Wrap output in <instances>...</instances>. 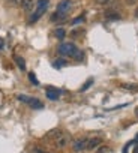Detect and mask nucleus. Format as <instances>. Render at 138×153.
Returning <instances> with one entry per match:
<instances>
[{"mask_svg":"<svg viewBox=\"0 0 138 153\" xmlns=\"http://www.w3.org/2000/svg\"><path fill=\"white\" fill-rule=\"evenodd\" d=\"M54 141H56V146L59 147V149H65L66 146H68V143H69V137L66 135V134H59L56 138H54Z\"/></svg>","mask_w":138,"mask_h":153,"instance_id":"4","label":"nucleus"},{"mask_svg":"<svg viewBox=\"0 0 138 153\" xmlns=\"http://www.w3.org/2000/svg\"><path fill=\"white\" fill-rule=\"evenodd\" d=\"M95 3H96V5H107L108 0H95Z\"/></svg>","mask_w":138,"mask_h":153,"instance_id":"21","label":"nucleus"},{"mask_svg":"<svg viewBox=\"0 0 138 153\" xmlns=\"http://www.w3.org/2000/svg\"><path fill=\"white\" fill-rule=\"evenodd\" d=\"M66 65V60L65 59H59V60H56L54 63H53V66L56 68V69H60V68H63Z\"/></svg>","mask_w":138,"mask_h":153,"instance_id":"14","label":"nucleus"},{"mask_svg":"<svg viewBox=\"0 0 138 153\" xmlns=\"http://www.w3.org/2000/svg\"><path fill=\"white\" fill-rule=\"evenodd\" d=\"M122 89H126V90H131V92H138L137 84H122Z\"/></svg>","mask_w":138,"mask_h":153,"instance_id":"15","label":"nucleus"},{"mask_svg":"<svg viewBox=\"0 0 138 153\" xmlns=\"http://www.w3.org/2000/svg\"><path fill=\"white\" fill-rule=\"evenodd\" d=\"M21 6H23L24 11H32L35 8V0H23Z\"/></svg>","mask_w":138,"mask_h":153,"instance_id":"9","label":"nucleus"},{"mask_svg":"<svg viewBox=\"0 0 138 153\" xmlns=\"http://www.w3.org/2000/svg\"><path fill=\"white\" fill-rule=\"evenodd\" d=\"M84 20H86V18H84V15H80L78 18H75V20H72V24L75 26V24H80V23H84Z\"/></svg>","mask_w":138,"mask_h":153,"instance_id":"19","label":"nucleus"},{"mask_svg":"<svg viewBox=\"0 0 138 153\" xmlns=\"http://www.w3.org/2000/svg\"><path fill=\"white\" fill-rule=\"evenodd\" d=\"M92 84H93V78H90V80H87V81H86V83H84V84L81 86V89H80V92H86V90H87V89H89V87H90Z\"/></svg>","mask_w":138,"mask_h":153,"instance_id":"17","label":"nucleus"},{"mask_svg":"<svg viewBox=\"0 0 138 153\" xmlns=\"http://www.w3.org/2000/svg\"><path fill=\"white\" fill-rule=\"evenodd\" d=\"M135 143H138V134H137V137H135Z\"/></svg>","mask_w":138,"mask_h":153,"instance_id":"27","label":"nucleus"},{"mask_svg":"<svg viewBox=\"0 0 138 153\" xmlns=\"http://www.w3.org/2000/svg\"><path fill=\"white\" fill-rule=\"evenodd\" d=\"M60 93H62V90L54 89V87H48L47 92H45V95H47V98H48L50 101H57V99L60 98Z\"/></svg>","mask_w":138,"mask_h":153,"instance_id":"5","label":"nucleus"},{"mask_svg":"<svg viewBox=\"0 0 138 153\" xmlns=\"http://www.w3.org/2000/svg\"><path fill=\"white\" fill-rule=\"evenodd\" d=\"M35 152H36V153H47V152H42L41 149H35Z\"/></svg>","mask_w":138,"mask_h":153,"instance_id":"24","label":"nucleus"},{"mask_svg":"<svg viewBox=\"0 0 138 153\" xmlns=\"http://www.w3.org/2000/svg\"><path fill=\"white\" fill-rule=\"evenodd\" d=\"M134 153H138V147H135V149H134Z\"/></svg>","mask_w":138,"mask_h":153,"instance_id":"26","label":"nucleus"},{"mask_svg":"<svg viewBox=\"0 0 138 153\" xmlns=\"http://www.w3.org/2000/svg\"><path fill=\"white\" fill-rule=\"evenodd\" d=\"M54 36H56L57 39H65V36H66V30H65V29H62V27H59V29H56Z\"/></svg>","mask_w":138,"mask_h":153,"instance_id":"12","label":"nucleus"},{"mask_svg":"<svg viewBox=\"0 0 138 153\" xmlns=\"http://www.w3.org/2000/svg\"><path fill=\"white\" fill-rule=\"evenodd\" d=\"M99 144H101V138H99V137L89 138V141H87V150H93V149H96Z\"/></svg>","mask_w":138,"mask_h":153,"instance_id":"7","label":"nucleus"},{"mask_svg":"<svg viewBox=\"0 0 138 153\" xmlns=\"http://www.w3.org/2000/svg\"><path fill=\"white\" fill-rule=\"evenodd\" d=\"M71 8H72V0H62V2L57 5V11L63 12V14H68V11Z\"/></svg>","mask_w":138,"mask_h":153,"instance_id":"6","label":"nucleus"},{"mask_svg":"<svg viewBox=\"0 0 138 153\" xmlns=\"http://www.w3.org/2000/svg\"><path fill=\"white\" fill-rule=\"evenodd\" d=\"M29 105H30L33 110H41V108H44V104H42L39 99H36V98H32L30 102H29Z\"/></svg>","mask_w":138,"mask_h":153,"instance_id":"8","label":"nucleus"},{"mask_svg":"<svg viewBox=\"0 0 138 153\" xmlns=\"http://www.w3.org/2000/svg\"><path fill=\"white\" fill-rule=\"evenodd\" d=\"M135 3H137V0H126V5H129V6H132Z\"/></svg>","mask_w":138,"mask_h":153,"instance_id":"23","label":"nucleus"},{"mask_svg":"<svg viewBox=\"0 0 138 153\" xmlns=\"http://www.w3.org/2000/svg\"><path fill=\"white\" fill-rule=\"evenodd\" d=\"M83 57H84V53H83V51H80V50L74 54V59H75V60H83Z\"/></svg>","mask_w":138,"mask_h":153,"instance_id":"20","label":"nucleus"},{"mask_svg":"<svg viewBox=\"0 0 138 153\" xmlns=\"http://www.w3.org/2000/svg\"><path fill=\"white\" fill-rule=\"evenodd\" d=\"M105 17H107V20H120V14H117L114 11H108L105 14Z\"/></svg>","mask_w":138,"mask_h":153,"instance_id":"13","label":"nucleus"},{"mask_svg":"<svg viewBox=\"0 0 138 153\" xmlns=\"http://www.w3.org/2000/svg\"><path fill=\"white\" fill-rule=\"evenodd\" d=\"M87 141H89V138H78V140H75L74 144H72L74 152H83V150H87Z\"/></svg>","mask_w":138,"mask_h":153,"instance_id":"3","label":"nucleus"},{"mask_svg":"<svg viewBox=\"0 0 138 153\" xmlns=\"http://www.w3.org/2000/svg\"><path fill=\"white\" fill-rule=\"evenodd\" d=\"M134 17H135V18H138V6H137V9H135V14H134Z\"/></svg>","mask_w":138,"mask_h":153,"instance_id":"25","label":"nucleus"},{"mask_svg":"<svg viewBox=\"0 0 138 153\" xmlns=\"http://www.w3.org/2000/svg\"><path fill=\"white\" fill-rule=\"evenodd\" d=\"M48 5H50V0H38V2H36V11L32 14L29 23H30V24L36 23V21L45 14V11L48 9Z\"/></svg>","mask_w":138,"mask_h":153,"instance_id":"1","label":"nucleus"},{"mask_svg":"<svg viewBox=\"0 0 138 153\" xmlns=\"http://www.w3.org/2000/svg\"><path fill=\"white\" fill-rule=\"evenodd\" d=\"M65 18H66V14L59 12V11H56V12L51 15V21H53V23H56V21H63Z\"/></svg>","mask_w":138,"mask_h":153,"instance_id":"10","label":"nucleus"},{"mask_svg":"<svg viewBox=\"0 0 138 153\" xmlns=\"http://www.w3.org/2000/svg\"><path fill=\"white\" fill-rule=\"evenodd\" d=\"M17 99L29 105V102H30V99H32V98H30V96H26V95H18V96H17Z\"/></svg>","mask_w":138,"mask_h":153,"instance_id":"18","label":"nucleus"},{"mask_svg":"<svg viewBox=\"0 0 138 153\" xmlns=\"http://www.w3.org/2000/svg\"><path fill=\"white\" fill-rule=\"evenodd\" d=\"M57 51H59V54H60V56L74 57V54L78 51V48H77V45H75V44H72V42H62V44L59 45Z\"/></svg>","mask_w":138,"mask_h":153,"instance_id":"2","label":"nucleus"},{"mask_svg":"<svg viewBox=\"0 0 138 153\" xmlns=\"http://www.w3.org/2000/svg\"><path fill=\"white\" fill-rule=\"evenodd\" d=\"M5 48V39L3 38H0V51H2Z\"/></svg>","mask_w":138,"mask_h":153,"instance_id":"22","label":"nucleus"},{"mask_svg":"<svg viewBox=\"0 0 138 153\" xmlns=\"http://www.w3.org/2000/svg\"><path fill=\"white\" fill-rule=\"evenodd\" d=\"M29 80H30V83H32L33 86H39V81H38L36 75H35L33 72H29Z\"/></svg>","mask_w":138,"mask_h":153,"instance_id":"16","label":"nucleus"},{"mask_svg":"<svg viewBox=\"0 0 138 153\" xmlns=\"http://www.w3.org/2000/svg\"><path fill=\"white\" fill-rule=\"evenodd\" d=\"M14 60H15L17 66H18L21 71H24V69H26V60H24L23 57H20V56H15V57H14Z\"/></svg>","mask_w":138,"mask_h":153,"instance_id":"11","label":"nucleus"}]
</instances>
